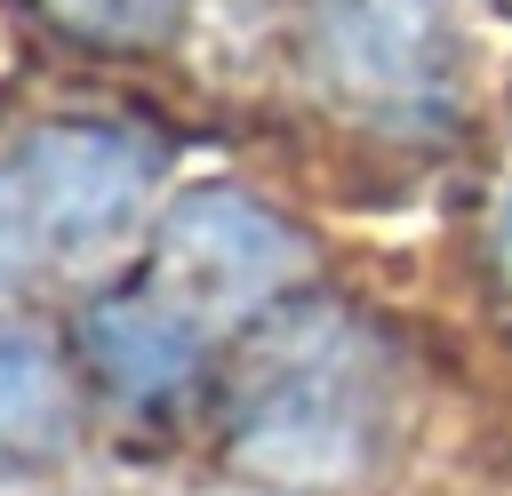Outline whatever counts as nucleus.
Instances as JSON below:
<instances>
[{
  "instance_id": "nucleus-1",
  "label": "nucleus",
  "mask_w": 512,
  "mask_h": 496,
  "mask_svg": "<svg viewBox=\"0 0 512 496\" xmlns=\"http://www.w3.org/2000/svg\"><path fill=\"white\" fill-rule=\"evenodd\" d=\"M8 168H16L40 264H96V256H112L144 224L152 176H160L152 144L128 136V128H104V120H64V128L24 136Z\"/></svg>"
},
{
  "instance_id": "nucleus-2",
  "label": "nucleus",
  "mask_w": 512,
  "mask_h": 496,
  "mask_svg": "<svg viewBox=\"0 0 512 496\" xmlns=\"http://www.w3.org/2000/svg\"><path fill=\"white\" fill-rule=\"evenodd\" d=\"M368 448H376V416H368V384L344 344L296 336V352H280L248 384L240 456L264 480H352Z\"/></svg>"
},
{
  "instance_id": "nucleus-3",
  "label": "nucleus",
  "mask_w": 512,
  "mask_h": 496,
  "mask_svg": "<svg viewBox=\"0 0 512 496\" xmlns=\"http://www.w3.org/2000/svg\"><path fill=\"white\" fill-rule=\"evenodd\" d=\"M304 264H312L304 232L256 192L200 184L160 216V288L200 320H240L272 304L280 288H296Z\"/></svg>"
},
{
  "instance_id": "nucleus-4",
  "label": "nucleus",
  "mask_w": 512,
  "mask_h": 496,
  "mask_svg": "<svg viewBox=\"0 0 512 496\" xmlns=\"http://www.w3.org/2000/svg\"><path fill=\"white\" fill-rule=\"evenodd\" d=\"M312 56L336 96L368 112H440L448 104V32L424 0H320Z\"/></svg>"
},
{
  "instance_id": "nucleus-5",
  "label": "nucleus",
  "mask_w": 512,
  "mask_h": 496,
  "mask_svg": "<svg viewBox=\"0 0 512 496\" xmlns=\"http://www.w3.org/2000/svg\"><path fill=\"white\" fill-rule=\"evenodd\" d=\"M80 344H88V360L104 368L112 392H128V400H168V392L200 368V312H184L160 280H152V288H120V296L88 304Z\"/></svg>"
},
{
  "instance_id": "nucleus-6",
  "label": "nucleus",
  "mask_w": 512,
  "mask_h": 496,
  "mask_svg": "<svg viewBox=\"0 0 512 496\" xmlns=\"http://www.w3.org/2000/svg\"><path fill=\"white\" fill-rule=\"evenodd\" d=\"M64 432V368L48 336L0 312V448H40Z\"/></svg>"
},
{
  "instance_id": "nucleus-7",
  "label": "nucleus",
  "mask_w": 512,
  "mask_h": 496,
  "mask_svg": "<svg viewBox=\"0 0 512 496\" xmlns=\"http://www.w3.org/2000/svg\"><path fill=\"white\" fill-rule=\"evenodd\" d=\"M56 16H72L96 40H144L168 24V0H56Z\"/></svg>"
},
{
  "instance_id": "nucleus-8",
  "label": "nucleus",
  "mask_w": 512,
  "mask_h": 496,
  "mask_svg": "<svg viewBox=\"0 0 512 496\" xmlns=\"http://www.w3.org/2000/svg\"><path fill=\"white\" fill-rule=\"evenodd\" d=\"M496 256H504V272H512V184H504V200H496Z\"/></svg>"
}]
</instances>
